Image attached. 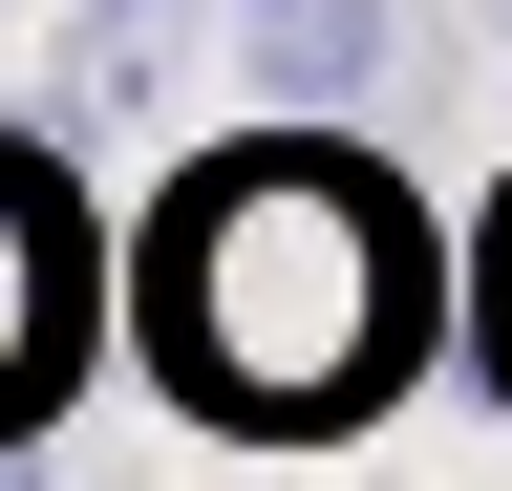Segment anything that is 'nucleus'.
<instances>
[{"label": "nucleus", "mask_w": 512, "mask_h": 491, "mask_svg": "<svg viewBox=\"0 0 512 491\" xmlns=\"http://www.w3.org/2000/svg\"><path fill=\"white\" fill-rule=\"evenodd\" d=\"M448 299H470V257L363 150V107H278V129L192 150L150 193V235H128V342L235 449H342V427H384L448 363Z\"/></svg>", "instance_id": "nucleus-1"}, {"label": "nucleus", "mask_w": 512, "mask_h": 491, "mask_svg": "<svg viewBox=\"0 0 512 491\" xmlns=\"http://www.w3.org/2000/svg\"><path fill=\"white\" fill-rule=\"evenodd\" d=\"M107 342V214L64 193V150L0 129V427H43Z\"/></svg>", "instance_id": "nucleus-2"}, {"label": "nucleus", "mask_w": 512, "mask_h": 491, "mask_svg": "<svg viewBox=\"0 0 512 491\" xmlns=\"http://www.w3.org/2000/svg\"><path fill=\"white\" fill-rule=\"evenodd\" d=\"M214 43H235L256 107H363L406 65V0H214Z\"/></svg>", "instance_id": "nucleus-3"}, {"label": "nucleus", "mask_w": 512, "mask_h": 491, "mask_svg": "<svg viewBox=\"0 0 512 491\" xmlns=\"http://www.w3.org/2000/svg\"><path fill=\"white\" fill-rule=\"evenodd\" d=\"M470 363H491V406H512V193L470 214Z\"/></svg>", "instance_id": "nucleus-4"}, {"label": "nucleus", "mask_w": 512, "mask_h": 491, "mask_svg": "<svg viewBox=\"0 0 512 491\" xmlns=\"http://www.w3.org/2000/svg\"><path fill=\"white\" fill-rule=\"evenodd\" d=\"M0 491H64V470H43V427H0Z\"/></svg>", "instance_id": "nucleus-5"}, {"label": "nucleus", "mask_w": 512, "mask_h": 491, "mask_svg": "<svg viewBox=\"0 0 512 491\" xmlns=\"http://www.w3.org/2000/svg\"><path fill=\"white\" fill-rule=\"evenodd\" d=\"M107 22H128V0H86V43H107Z\"/></svg>", "instance_id": "nucleus-6"}, {"label": "nucleus", "mask_w": 512, "mask_h": 491, "mask_svg": "<svg viewBox=\"0 0 512 491\" xmlns=\"http://www.w3.org/2000/svg\"><path fill=\"white\" fill-rule=\"evenodd\" d=\"M491 22H512V0H491Z\"/></svg>", "instance_id": "nucleus-7"}]
</instances>
